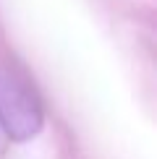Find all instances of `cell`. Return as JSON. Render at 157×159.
<instances>
[{"instance_id":"6da1fadb","label":"cell","mask_w":157,"mask_h":159,"mask_svg":"<svg viewBox=\"0 0 157 159\" xmlns=\"http://www.w3.org/2000/svg\"><path fill=\"white\" fill-rule=\"evenodd\" d=\"M45 112L31 84L13 70H0V128L13 141H29L42 130Z\"/></svg>"}]
</instances>
